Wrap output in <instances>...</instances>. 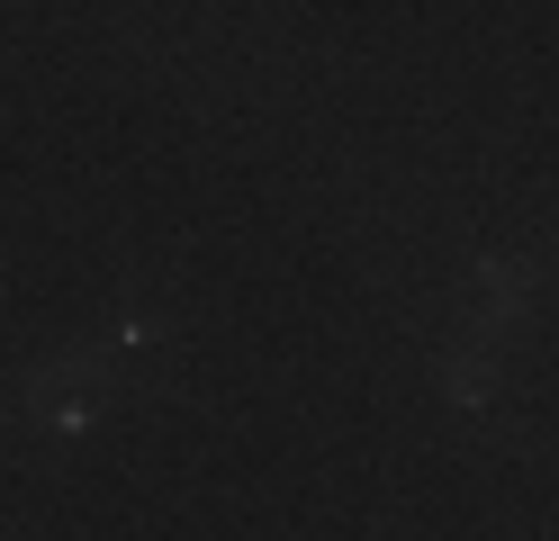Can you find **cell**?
<instances>
[{"label": "cell", "mask_w": 559, "mask_h": 541, "mask_svg": "<svg viewBox=\"0 0 559 541\" xmlns=\"http://www.w3.org/2000/svg\"><path fill=\"white\" fill-rule=\"evenodd\" d=\"M451 397H461V407H487V397H497V352L487 343L451 352Z\"/></svg>", "instance_id": "cell-1"}]
</instances>
